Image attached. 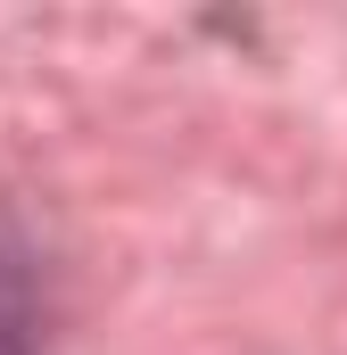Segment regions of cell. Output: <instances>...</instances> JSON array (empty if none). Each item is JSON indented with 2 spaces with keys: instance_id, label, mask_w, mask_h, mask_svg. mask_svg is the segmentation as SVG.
Instances as JSON below:
<instances>
[{
  "instance_id": "obj_1",
  "label": "cell",
  "mask_w": 347,
  "mask_h": 355,
  "mask_svg": "<svg viewBox=\"0 0 347 355\" xmlns=\"http://www.w3.org/2000/svg\"><path fill=\"white\" fill-rule=\"evenodd\" d=\"M42 347V306H33V272L25 257L0 240V355H33Z\"/></svg>"
}]
</instances>
